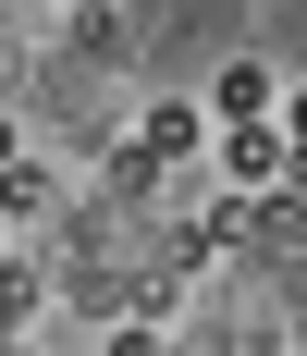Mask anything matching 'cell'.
<instances>
[{
    "instance_id": "cell-10",
    "label": "cell",
    "mask_w": 307,
    "mask_h": 356,
    "mask_svg": "<svg viewBox=\"0 0 307 356\" xmlns=\"http://www.w3.org/2000/svg\"><path fill=\"white\" fill-rule=\"evenodd\" d=\"M62 13H86V0H62Z\"/></svg>"
},
{
    "instance_id": "cell-9",
    "label": "cell",
    "mask_w": 307,
    "mask_h": 356,
    "mask_svg": "<svg viewBox=\"0 0 307 356\" xmlns=\"http://www.w3.org/2000/svg\"><path fill=\"white\" fill-rule=\"evenodd\" d=\"M0 356H37V344H25V332H13V344H0Z\"/></svg>"
},
{
    "instance_id": "cell-5",
    "label": "cell",
    "mask_w": 307,
    "mask_h": 356,
    "mask_svg": "<svg viewBox=\"0 0 307 356\" xmlns=\"http://www.w3.org/2000/svg\"><path fill=\"white\" fill-rule=\"evenodd\" d=\"M25 209H49V172L37 160H0V221H25Z\"/></svg>"
},
{
    "instance_id": "cell-7",
    "label": "cell",
    "mask_w": 307,
    "mask_h": 356,
    "mask_svg": "<svg viewBox=\"0 0 307 356\" xmlns=\"http://www.w3.org/2000/svg\"><path fill=\"white\" fill-rule=\"evenodd\" d=\"M99 356H160V332H148V320H123V332H111Z\"/></svg>"
},
{
    "instance_id": "cell-3",
    "label": "cell",
    "mask_w": 307,
    "mask_h": 356,
    "mask_svg": "<svg viewBox=\"0 0 307 356\" xmlns=\"http://www.w3.org/2000/svg\"><path fill=\"white\" fill-rule=\"evenodd\" d=\"M136 147H160L172 172H197V160H209V111H197V99H160V111L136 123Z\"/></svg>"
},
{
    "instance_id": "cell-1",
    "label": "cell",
    "mask_w": 307,
    "mask_h": 356,
    "mask_svg": "<svg viewBox=\"0 0 307 356\" xmlns=\"http://www.w3.org/2000/svg\"><path fill=\"white\" fill-rule=\"evenodd\" d=\"M209 184H283V123H221V136H209Z\"/></svg>"
},
{
    "instance_id": "cell-8",
    "label": "cell",
    "mask_w": 307,
    "mask_h": 356,
    "mask_svg": "<svg viewBox=\"0 0 307 356\" xmlns=\"http://www.w3.org/2000/svg\"><path fill=\"white\" fill-rule=\"evenodd\" d=\"M0 160H25V147H13V123H0Z\"/></svg>"
},
{
    "instance_id": "cell-6",
    "label": "cell",
    "mask_w": 307,
    "mask_h": 356,
    "mask_svg": "<svg viewBox=\"0 0 307 356\" xmlns=\"http://www.w3.org/2000/svg\"><path fill=\"white\" fill-rule=\"evenodd\" d=\"M25 320H37V270H13V258H0V344H13Z\"/></svg>"
},
{
    "instance_id": "cell-2",
    "label": "cell",
    "mask_w": 307,
    "mask_h": 356,
    "mask_svg": "<svg viewBox=\"0 0 307 356\" xmlns=\"http://www.w3.org/2000/svg\"><path fill=\"white\" fill-rule=\"evenodd\" d=\"M271 99H283V74H271V62H221V74L197 86L209 136H221V123H271Z\"/></svg>"
},
{
    "instance_id": "cell-4",
    "label": "cell",
    "mask_w": 307,
    "mask_h": 356,
    "mask_svg": "<svg viewBox=\"0 0 307 356\" xmlns=\"http://www.w3.org/2000/svg\"><path fill=\"white\" fill-rule=\"evenodd\" d=\"M160 184H172V160H160V147H136V136H123V147L99 160V197H111V209H148Z\"/></svg>"
}]
</instances>
